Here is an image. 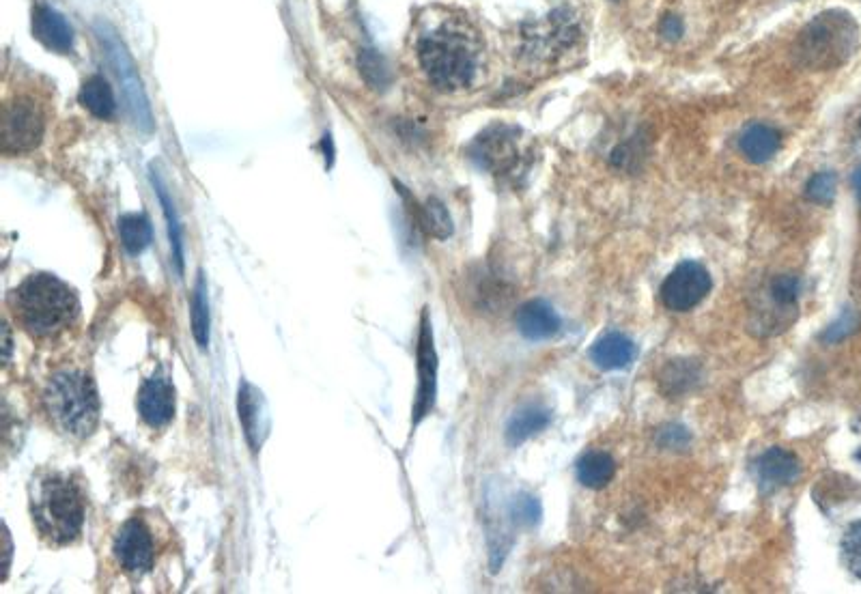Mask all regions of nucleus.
Here are the masks:
<instances>
[{
  "mask_svg": "<svg viewBox=\"0 0 861 594\" xmlns=\"http://www.w3.org/2000/svg\"><path fill=\"white\" fill-rule=\"evenodd\" d=\"M138 412L149 427H164L175 416V388L164 375L149 377L138 392Z\"/></svg>",
  "mask_w": 861,
  "mask_h": 594,
  "instance_id": "obj_13",
  "label": "nucleus"
},
{
  "mask_svg": "<svg viewBox=\"0 0 861 594\" xmlns=\"http://www.w3.org/2000/svg\"><path fill=\"white\" fill-rule=\"evenodd\" d=\"M836 190H838V177L836 173L831 171H823L816 173L806 186V198L810 203L816 205H831L836 198Z\"/></svg>",
  "mask_w": 861,
  "mask_h": 594,
  "instance_id": "obj_30",
  "label": "nucleus"
},
{
  "mask_svg": "<svg viewBox=\"0 0 861 594\" xmlns=\"http://www.w3.org/2000/svg\"><path fill=\"white\" fill-rule=\"evenodd\" d=\"M95 35H97V39L102 41L108 61L112 65V72H115V76L121 84V95H123L127 115H130V121L138 127L140 132H145V134L153 132V115H151L149 99H147V93L143 89V80H140V76H138V69L134 65V59L130 56V52H127L121 37L117 35L115 28H112L108 22H97Z\"/></svg>",
  "mask_w": 861,
  "mask_h": 594,
  "instance_id": "obj_6",
  "label": "nucleus"
},
{
  "mask_svg": "<svg viewBox=\"0 0 861 594\" xmlns=\"http://www.w3.org/2000/svg\"><path fill=\"white\" fill-rule=\"evenodd\" d=\"M33 35L39 44H44L52 52L67 54L74 48L72 26L59 11L50 7H37L33 11Z\"/></svg>",
  "mask_w": 861,
  "mask_h": 594,
  "instance_id": "obj_14",
  "label": "nucleus"
},
{
  "mask_svg": "<svg viewBox=\"0 0 861 594\" xmlns=\"http://www.w3.org/2000/svg\"><path fill=\"white\" fill-rule=\"evenodd\" d=\"M9 351H11V336H9V328L5 325V362H9Z\"/></svg>",
  "mask_w": 861,
  "mask_h": 594,
  "instance_id": "obj_38",
  "label": "nucleus"
},
{
  "mask_svg": "<svg viewBox=\"0 0 861 594\" xmlns=\"http://www.w3.org/2000/svg\"><path fill=\"white\" fill-rule=\"evenodd\" d=\"M853 188H855L857 198H859V203H861V166L853 173Z\"/></svg>",
  "mask_w": 861,
  "mask_h": 594,
  "instance_id": "obj_37",
  "label": "nucleus"
},
{
  "mask_svg": "<svg viewBox=\"0 0 861 594\" xmlns=\"http://www.w3.org/2000/svg\"><path fill=\"white\" fill-rule=\"evenodd\" d=\"M519 130L511 125H491L474 138L470 158L493 175H508L521 164V151L517 145Z\"/></svg>",
  "mask_w": 861,
  "mask_h": 594,
  "instance_id": "obj_8",
  "label": "nucleus"
},
{
  "mask_svg": "<svg viewBox=\"0 0 861 594\" xmlns=\"http://www.w3.org/2000/svg\"><path fill=\"white\" fill-rule=\"evenodd\" d=\"M711 274L696 261H685L666 278L661 287V302L674 313H687L698 306L711 291Z\"/></svg>",
  "mask_w": 861,
  "mask_h": 594,
  "instance_id": "obj_11",
  "label": "nucleus"
},
{
  "mask_svg": "<svg viewBox=\"0 0 861 594\" xmlns=\"http://www.w3.org/2000/svg\"><path fill=\"white\" fill-rule=\"evenodd\" d=\"M416 222L422 231L437 239H448L455 231L453 218H450L446 205L435 196H431L422 207L416 205Z\"/></svg>",
  "mask_w": 861,
  "mask_h": 594,
  "instance_id": "obj_24",
  "label": "nucleus"
},
{
  "mask_svg": "<svg viewBox=\"0 0 861 594\" xmlns=\"http://www.w3.org/2000/svg\"><path fill=\"white\" fill-rule=\"evenodd\" d=\"M115 556L130 575H145L153 567V541L143 521L130 519L115 539Z\"/></svg>",
  "mask_w": 861,
  "mask_h": 594,
  "instance_id": "obj_12",
  "label": "nucleus"
},
{
  "mask_svg": "<svg viewBox=\"0 0 861 594\" xmlns=\"http://www.w3.org/2000/svg\"><path fill=\"white\" fill-rule=\"evenodd\" d=\"M782 147V134L767 123H754L739 138V149L752 164H767Z\"/></svg>",
  "mask_w": 861,
  "mask_h": 594,
  "instance_id": "obj_18",
  "label": "nucleus"
},
{
  "mask_svg": "<svg viewBox=\"0 0 861 594\" xmlns=\"http://www.w3.org/2000/svg\"><path fill=\"white\" fill-rule=\"evenodd\" d=\"M859 46V26L849 11L829 9L818 13L795 39L793 54L810 72H829L851 59Z\"/></svg>",
  "mask_w": 861,
  "mask_h": 594,
  "instance_id": "obj_3",
  "label": "nucleus"
},
{
  "mask_svg": "<svg viewBox=\"0 0 861 594\" xmlns=\"http://www.w3.org/2000/svg\"><path fill=\"white\" fill-rule=\"evenodd\" d=\"M121 244L130 254H140L151 244V224L143 214H125L119 218Z\"/></svg>",
  "mask_w": 861,
  "mask_h": 594,
  "instance_id": "obj_26",
  "label": "nucleus"
},
{
  "mask_svg": "<svg viewBox=\"0 0 861 594\" xmlns=\"http://www.w3.org/2000/svg\"><path fill=\"white\" fill-rule=\"evenodd\" d=\"M659 35L670 41V44H676L683 35H685V22L681 20V16H676V13H666L659 20Z\"/></svg>",
  "mask_w": 861,
  "mask_h": 594,
  "instance_id": "obj_34",
  "label": "nucleus"
},
{
  "mask_svg": "<svg viewBox=\"0 0 861 594\" xmlns=\"http://www.w3.org/2000/svg\"><path fill=\"white\" fill-rule=\"evenodd\" d=\"M635 353H638V349H635V343L629 336L620 332H610L601 336L599 341L590 347L588 356L592 364L599 366L601 371H620L631 366V362L635 360Z\"/></svg>",
  "mask_w": 861,
  "mask_h": 594,
  "instance_id": "obj_17",
  "label": "nucleus"
},
{
  "mask_svg": "<svg viewBox=\"0 0 861 594\" xmlns=\"http://www.w3.org/2000/svg\"><path fill=\"white\" fill-rule=\"evenodd\" d=\"M659 442L666 446V448H683V446H687L689 444V433H687V429H683V427H666L661 431V437H659Z\"/></svg>",
  "mask_w": 861,
  "mask_h": 594,
  "instance_id": "obj_36",
  "label": "nucleus"
},
{
  "mask_svg": "<svg viewBox=\"0 0 861 594\" xmlns=\"http://www.w3.org/2000/svg\"><path fill=\"white\" fill-rule=\"evenodd\" d=\"M416 371H418V388L412 409V429L425 420L435 407L437 399V351L433 343V330L427 308L422 310L420 317V332L416 345Z\"/></svg>",
  "mask_w": 861,
  "mask_h": 594,
  "instance_id": "obj_10",
  "label": "nucleus"
},
{
  "mask_svg": "<svg viewBox=\"0 0 861 594\" xmlns=\"http://www.w3.org/2000/svg\"><path fill=\"white\" fill-rule=\"evenodd\" d=\"M614 474L616 461L608 452L592 450L577 463V478H580V483L588 489H603L605 485H610Z\"/></svg>",
  "mask_w": 861,
  "mask_h": 594,
  "instance_id": "obj_22",
  "label": "nucleus"
},
{
  "mask_svg": "<svg viewBox=\"0 0 861 594\" xmlns=\"http://www.w3.org/2000/svg\"><path fill=\"white\" fill-rule=\"evenodd\" d=\"M153 186H155V192H158V198H160L162 209H164V216H166V222H168V237H171V248H173V257H175V263H177V270L183 272V231H181V222H179V216H177L175 203H173V198L168 196L164 183H162V179L158 175H153Z\"/></svg>",
  "mask_w": 861,
  "mask_h": 594,
  "instance_id": "obj_27",
  "label": "nucleus"
},
{
  "mask_svg": "<svg viewBox=\"0 0 861 594\" xmlns=\"http://www.w3.org/2000/svg\"><path fill=\"white\" fill-rule=\"evenodd\" d=\"M760 483L769 489L788 487L801 476V463L799 459L784 448H769L756 463Z\"/></svg>",
  "mask_w": 861,
  "mask_h": 594,
  "instance_id": "obj_16",
  "label": "nucleus"
},
{
  "mask_svg": "<svg viewBox=\"0 0 861 594\" xmlns=\"http://www.w3.org/2000/svg\"><path fill=\"white\" fill-rule=\"evenodd\" d=\"M44 130V115L35 102L26 97L9 102L3 112V151L18 155L37 149Z\"/></svg>",
  "mask_w": 861,
  "mask_h": 594,
  "instance_id": "obj_9",
  "label": "nucleus"
},
{
  "mask_svg": "<svg viewBox=\"0 0 861 594\" xmlns=\"http://www.w3.org/2000/svg\"><path fill=\"white\" fill-rule=\"evenodd\" d=\"M855 325H857V317L853 313H844L840 317V321L831 325V328L823 334V341L836 343V341H840V338H844L849 332H853Z\"/></svg>",
  "mask_w": 861,
  "mask_h": 594,
  "instance_id": "obj_35",
  "label": "nucleus"
},
{
  "mask_svg": "<svg viewBox=\"0 0 861 594\" xmlns=\"http://www.w3.org/2000/svg\"><path fill=\"white\" fill-rule=\"evenodd\" d=\"M418 61L435 89H468L481 69V39L465 22L448 20L418 39Z\"/></svg>",
  "mask_w": 861,
  "mask_h": 594,
  "instance_id": "obj_1",
  "label": "nucleus"
},
{
  "mask_svg": "<svg viewBox=\"0 0 861 594\" xmlns=\"http://www.w3.org/2000/svg\"><path fill=\"white\" fill-rule=\"evenodd\" d=\"M358 67H360V76L371 89L384 91L390 87L392 76H390L388 63L384 56L377 54L375 50H362L358 56Z\"/></svg>",
  "mask_w": 861,
  "mask_h": 594,
  "instance_id": "obj_29",
  "label": "nucleus"
},
{
  "mask_svg": "<svg viewBox=\"0 0 861 594\" xmlns=\"http://www.w3.org/2000/svg\"><path fill=\"white\" fill-rule=\"evenodd\" d=\"M857 459H859V461H861V448H859V450H857Z\"/></svg>",
  "mask_w": 861,
  "mask_h": 594,
  "instance_id": "obj_39",
  "label": "nucleus"
},
{
  "mask_svg": "<svg viewBox=\"0 0 861 594\" xmlns=\"http://www.w3.org/2000/svg\"><path fill=\"white\" fill-rule=\"evenodd\" d=\"M511 517L519 523V526H526V528L536 526V523H539V519H541L539 500H536L534 495H528V493L517 495V498L513 500V506H511Z\"/></svg>",
  "mask_w": 861,
  "mask_h": 594,
  "instance_id": "obj_33",
  "label": "nucleus"
},
{
  "mask_svg": "<svg viewBox=\"0 0 861 594\" xmlns=\"http://www.w3.org/2000/svg\"><path fill=\"white\" fill-rule=\"evenodd\" d=\"M11 313L20 328L35 338H54L78 317V297L52 274H33L9 295Z\"/></svg>",
  "mask_w": 861,
  "mask_h": 594,
  "instance_id": "obj_2",
  "label": "nucleus"
},
{
  "mask_svg": "<svg viewBox=\"0 0 861 594\" xmlns=\"http://www.w3.org/2000/svg\"><path fill=\"white\" fill-rule=\"evenodd\" d=\"M842 554L846 567L851 569L855 577L861 579V521H855L853 526L846 530L842 539Z\"/></svg>",
  "mask_w": 861,
  "mask_h": 594,
  "instance_id": "obj_32",
  "label": "nucleus"
},
{
  "mask_svg": "<svg viewBox=\"0 0 861 594\" xmlns=\"http://www.w3.org/2000/svg\"><path fill=\"white\" fill-rule=\"evenodd\" d=\"M80 104L97 119H112L117 110L115 93H112L110 84L102 76H93L82 84Z\"/></svg>",
  "mask_w": 861,
  "mask_h": 594,
  "instance_id": "obj_23",
  "label": "nucleus"
},
{
  "mask_svg": "<svg viewBox=\"0 0 861 594\" xmlns=\"http://www.w3.org/2000/svg\"><path fill=\"white\" fill-rule=\"evenodd\" d=\"M31 513L35 528L52 545H67L78 539L84 523V498L72 478L48 474L37 480Z\"/></svg>",
  "mask_w": 861,
  "mask_h": 594,
  "instance_id": "obj_4",
  "label": "nucleus"
},
{
  "mask_svg": "<svg viewBox=\"0 0 861 594\" xmlns=\"http://www.w3.org/2000/svg\"><path fill=\"white\" fill-rule=\"evenodd\" d=\"M799 289H801L799 278L797 276H790V274H784V276H775L771 280L769 293H771L775 304L782 306V308H790V306H795V302H797Z\"/></svg>",
  "mask_w": 861,
  "mask_h": 594,
  "instance_id": "obj_31",
  "label": "nucleus"
},
{
  "mask_svg": "<svg viewBox=\"0 0 861 594\" xmlns=\"http://www.w3.org/2000/svg\"><path fill=\"white\" fill-rule=\"evenodd\" d=\"M552 422V412L545 409L543 405H524L513 414V418L506 424V442L511 446L524 444L536 433L549 427Z\"/></svg>",
  "mask_w": 861,
  "mask_h": 594,
  "instance_id": "obj_21",
  "label": "nucleus"
},
{
  "mask_svg": "<svg viewBox=\"0 0 861 594\" xmlns=\"http://www.w3.org/2000/svg\"><path fill=\"white\" fill-rule=\"evenodd\" d=\"M190 319H192V334L196 345L201 349H207L209 347V297H207V282L203 274H199V278H196Z\"/></svg>",
  "mask_w": 861,
  "mask_h": 594,
  "instance_id": "obj_25",
  "label": "nucleus"
},
{
  "mask_svg": "<svg viewBox=\"0 0 861 594\" xmlns=\"http://www.w3.org/2000/svg\"><path fill=\"white\" fill-rule=\"evenodd\" d=\"M646 153H648V140L642 134H635L629 140H625V143H620L610 153V164L618 168V171L635 173L642 166Z\"/></svg>",
  "mask_w": 861,
  "mask_h": 594,
  "instance_id": "obj_28",
  "label": "nucleus"
},
{
  "mask_svg": "<svg viewBox=\"0 0 861 594\" xmlns=\"http://www.w3.org/2000/svg\"><path fill=\"white\" fill-rule=\"evenodd\" d=\"M44 409L54 429L69 437H87L100 420V394L95 381L80 371L50 377L44 390Z\"/></svg>",
  "mask_w": 861,
  "mask_h": 594,
  "instance_id": "obj_5",
  "label": "nucleus"
},
{
  "mask_svg": "<svg viewBox=\"0 0 861 594\" xmlns=\"http://www.w3.org/2000/svg\"><path fill=\"white\" fill-rule=\"evenodd\" d=\"M237 412H239V422H242L244 427L246 442L252 448V452H257L261 448V442H263L261 435L265 429L263 399H261V392L254 390L248 381H242V384H239Z\"/></svg>",
  "mask_w": 861,
  "mask_h": 594,
  "instance_id": "obj_19",
  "label": "nucleus"
},
{
  "mask_svg": "<svg viewBox=\"0 0 861 594\" xmlns=\"http://www.w3.org/2000/svg\"><path fill=\"white\" fill-rule=\"evenodd\" d=\"M524 54L534 63H552L582 39V26L573 7L562 5L543 20H528L521 26Z\"/></svg>",
  "mask_w": 861,
  "mask_h": 594,
  "instance_id": "obj_7",
  "label": "nucleus"
},
{
  "mask_svg": "<svg viewBox=\"0 0 861 594\" xmlns=\"http://www.w3.org/2000/svg\"><path fill=\"white\" fill-rule=\"evenodd\" d=\"M859 125H861V123H859Z\"/></svg>",
  "mask_w": 861,
  "mask_h": 594,
  "instance_id": "obj_40",
  "label": "nucleus"
},
{
  "mask_svg": "<svg viewBox=\"0 0 861 594\" xmlns=\"http://www.w3.org/2000/svg\"><path fill=\"white\" fill-rule=\"evenodd\" d=\"M702 379V369L696 360H670L659 373V390L668 399H681L696 390Z\"/></svg>",
  "mask_w": 861,
  "mask_h": 594,
  "instance_id": "obj_20",
  "label": "nucleus"
},
{
  "mask_svg": "<svg viewBox=\"0 0 861 594\" xmlns=\"http://www.w3.org/2000/svg\"><path fill=\"white\" fill-rule=\"evenodd\" d=\"M560 317L543 300H530L517 310V328L528 341H547L560 332Z\"/></svg>",
  "mask_w": 861,
  "mask_h": 594,
  "instance_id": "obj_15",
  "label": "nucleus"
}]
</instances>
